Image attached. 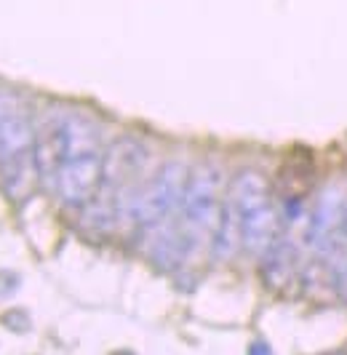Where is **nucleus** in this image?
Listing matches in <instances>:
<instances>
[{
	"instance_id": "nucleus-15",
	"label": "nucleus",
	"mask_w": 347,
	"mask_h": 355,
	"mask_svg": "<svg viewBox=\"0 0 347 355\" xmlns=\"http://www.w3.org/2000/svg\"><path fill=\"white\" fill-rule=\"evenodd\" d=\"M342 227H345V232H347V206H345V219H342Z\"/></svg>"
},
{
	"instance_id": "nucleus-5",
	"label": "nucleus",
	"mask_w": 347,
	"mask_h": 355,
	"mask_svg": "<svg viewBox=\"0 0 347 355\" xmlns=\"http://www.w3.org/2000/svg\"><path fill=\"white\" fill-rule=\"evenodd\" d=\"M225 196L227 193H222V174L214 166H198L195 171H190L179 214H182V230L187 232L195 249L201 246L203 238L214 241L219 219H222Z\"/></svg>"
},
{
	"instance_id": "nucleus-4",
	"label": "nucleus",
	"mask_w": 347,
	"mask_h": 355,
	"mask_svg": "<svg viewBox=\"0 0 347 355\" xmlns=\"http://www.w3.org/2000/svg\"><path fill=\"white\" fill-rule=\"evenodd\" d=\"M187 179H190V171L182 163L176 160L163 163L160 171H155V177L147 179L137 190V196L131 198L123 219H131L144 235H153L160 227L176 222L174 216L176 211H182Z\"/></svg>"
},
{
	"instance_id": "nucleus-14",
	"label": "nucleus",
	"mask_w": 347,
	"mask_h": 355,
	"mask_svg": "<svg viewBox=\"0 0 347 355\" xmlns=\"http://www.w3.org/2000/svg\"><path fill=\"white\" fill-rule=\"evenodd\" d=\"M323 355H347L345 350H334V353H323Z\"/></svg>"
},
{
	"instance_id": "nucleus-6",
	"label": "nucleus",
	"mask_w": 347,
	"mask_h": 355,
	"mask_svg": "<svg viewBox=\"0 0 347 355\" xmlns=\"http://www.w3.org/2000/svg\"><path fill=\"white\" fill-rule=\"evenodd\" d=\"M302 241L294 235L280 232L273 249L262 257V278L270 291H276L280 297H289L299 291V281H302Z\"/></svg>"
},
{
	"instance_id": "nucleus-12",
	"label": "nucleus",
	"mask_w": 347,
	"mask_h": 355,
	"mask_svg": "<svg viewBox=\"0 0 347 355\" xmlns=\"http://www.w3.org/2000/svg\"><path fill=\"white\" fill-rule=\"evenodd\" d=\"M248 355H273V350H270V345H267V342L257 339V342H251V347H248Z\"/></svg>"
},
{
	"instance_id": "nucleus-9",
	"label": "nucleus",
	"mask_w": 347,
	"mask_h": 355,
	"mask_svg": "<svg viewBox=\"0 0 347 355\" xmlns=\"http://www.w3.org/2000/svg\"><path fill=\"white\" fill-rule=\"evenodd\" d=\"M299 291H302L310 302H334V300H339V291H337V272H334L326 262H321L318 257H312L310 262L302 265Z\"/></svg>"
},
{
	"instance_id": "nucleus-2",
	"label": "nucleus",
	"mask_w": 347,
	"mask_h": 355,
	"mask_svg": "<svg viewBox=\"0 0 347 355\" xmlns=\"http://www.w3.org/2000/svg\"><path fill=\"white\" fill-rule=\"evenodd\" d=\"M227 196L241 214L243 249L254 257H264L283 232V216L273 203L267 177L257 168H243L230 179Z\"/></svg>"
},
{
	"instance_id": "nucleus-1",
	"label": "nucleus",
	"mask_w": 347,
	"mask_h": 355,
	"mask_svg": "<svg viewBox=\"0 0 347 355\" xmlns=\"http://www.w3.org/2000/svg\"><path fill=\"white\" fill-rule=\"evenodd\" d=\"M67 123V158L56 174V193L62 203L69 209H86L94 200L99 182H102V144H99V131L96 125L69 115Z\"/></svg>"
},
{
	"instance_id": "nucleus-8",
	"label": "nucleus",
	"mask_w": 347,
	"mask_h": 355,
	"mask_svg": "<svg viewBox=\"0 0 347 355\" xmlns=\"http://www.w3.org/2000/svg\"><path fill=\"white\" fill-rule=\"evenodd\" d=\"M241 249H243L241 214H238V209H235V203L230 200V196H225L222 219H219L217 235H214V241H211V254H214V259L227 262V259H232Z\"/></svg>"
},
{
	"instance_id": "nucleus-13",
	"label": "nucleus",
	"mask_w": 347,
	"mask_h": 355,
	"mask_svg": "<svg viewBox=\"0 0 347 355\" xmlns=\"http://www.w3.org/2000/svg\"><path fill=\"white\" fill-rule=\"evenodd\" d=\"M112 355H134L131 350H118V353H112Z\"/></svg>"
},
{
	"instance_id": "nucleus-3",
	"label": "nucleus",
	"mask_w": 347,
	"mask_h": 355,
	"mask_svg": "<svg viewBox=\"0 0 347 355\" xmlns=\"http://www.w3.org/2000/svg\"><path fill=\"white\" fill-rule=\"evenodd\" d=\"M35 128L17 99L0 96V171L6 190L14 198L30 196L35 179L40 177L33 158Z\"/></svg>"
},
{
	"instance_id": "nucleus-11",
	"label": "nucleus",
	"mask_w": 347,
	"mask_h": 355,
	"mask_svg": "<svg viewBox=\"0 0 347 355\" xmlns=\"http://www.w3.org/2000/svg\"><path fill=\"white\" fill-rule=\"evenodd\" d=\"M337 291H339V300L347 304V267L337 275Z\"/></svg>"
},
{
	"instance_id": "nucleus-7",
	"label": "nucleus",
	"mask_w": 347,
	"mask_h": 355,
	"mask_svg": "<svg viewBox=\"0 0 347 355\" xmlns=\"http://www.w3.org/2000/svg\"><path fill=\"white\" fill-rule=\"evenodd\" d=\"M33 158L40 179L56 182V174L67 158V123H65V118H49L35 128Z\"/></svg>"
},
{
	"instance_id": "nucleus-10",
	"label": "nucleus",
	"mask_w": 347,
	"mask_h": 355,
	"mask_svg": "<svg viewBox=\"0 0 347 355\" xmlns=\"http://www.w3.org/2000/svg\"><path fill=\"white\" fill-rule=\"evenodd\" d=\"M0 323L8 329V331H17V334H24V331H30V315L24 313V310H8V313H3L0 315Z\"/></svg>"
}]
</instances>
